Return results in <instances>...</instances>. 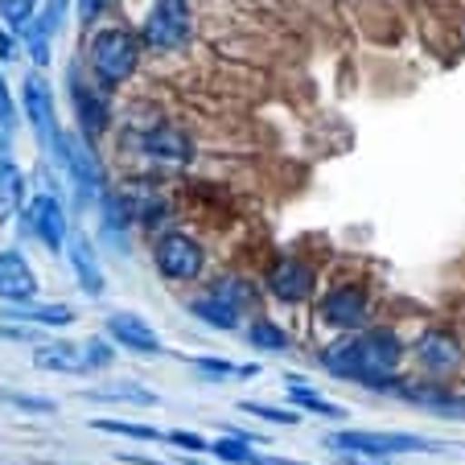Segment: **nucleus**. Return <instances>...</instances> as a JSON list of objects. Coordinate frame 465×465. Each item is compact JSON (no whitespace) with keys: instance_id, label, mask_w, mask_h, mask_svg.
<instances>
[{"instance_id":"nucleus-34","label":"nucleus","mask_w":465,"mask_h":465,"mask_svg":"<svg viewBox=\"0 0 465 465\" xmlns=\"http://www.w3.org/2000/svg\"><path fill=\"white\" fill-rule=\"evenodd\" d=\"M104 5H107V0H79V17H83V21H95Z\"/></svg>"},{"instance_id":"nucleus-5","label":"nucleus","mask_w":465,"mask_h":465,"mask_svg":"<svg viewBox=\"0 0 465 465\" xmlns=\"http://www.w3.org/2000/svg\"><path fill=\"white\" fill-rule=\"evenodd\" d=\"M141 37L153 45V50H177L190 37V13H185L182 0H157L144 17Z\"/></svg>"},{"instance_id":"nucleus-13","label":"nucleus","mask_w":465,"mask_h":465,"mask_svg":"<svg viewBox=\"0 0 465 465\" xmlns=\"http://www.w3.org/2000/svg\"><path fill=\"white\" fill-rule=\"evenodd\" d=\"M416 354H420V362L432 371V375H449V371L461 367V342H457L453 334H445V330H429V334H420Z\"/></svg>"},{"instance_id":"nucleus-10","label":"nucleus","mask_w":465,"mask_h":465,"mask_svg":"<svg viewBox=\"0 0 465 465\" xmlns=\"http://www.w3.org/2000/svg\"><path fill=\"white\" fill-rule=\"evenodd\" d=\"M37 297V276L21 252H0V301L25 305Z\"/></svg>"},{"instance_id":"nucleus-1","label":"nucleus","mask_w":465,"mask_h":465,"mask_svg":"<svg viewBox=\"0 0 465 465\" xmlns=\"http://www.w3.org/2000/svg\"><path fill=\"white\" fill-rule=\"evenodd\" d=\"M325 371L351 383H367V387H395L400 379V362H404V346L391 330H367L354 334L346 342L330 346L322 354Z\"/></svg>"},{"instance_id":"nucleus-35","label":"nucleus","mask_w":465,"mask_h":465,"mask_svg":"<svg viewBox=\"0 0 465 465\" xmlns=\"http://www.w3.org/2000/svg\"><path fill=\"white\" fill-rule=\"evenodd\" d=\"M0 120L13 124V104H9V87H5V74H0Z\"/></svg>"},{"instance_id":"nucleus-22","label":"nucleus","mask_w":465,"mask_h":465,"mask_svg":"<svg viewBox=\"0 0 465 465\" xmlns=\"http://www.w3.org/2000/svg\"><path fill=\"white\" fill-rule=\"evenodd\" d=\"M211 449L223 457V461H231V465H263V457L255 453L247 440H239V437H223V440H214Z\"/></svg>"},{"instance_id":"nucleus-36","label":"nucleus","mask_w":465,"mask_h":465,"mask_svg":"<svg viewBox=\"0 0 465 465\" xmlns=\"http://www.w3.org/2000/svg\"><path fill=\"white\" fill-rule=\"evenodd\" d=\"M13 50H17V42H13V37L0 29V54H5V58H13Z\"/></svg>"},{"instance_id":"nucleus-17","label":"nucleus","mask_w":465,"mask_h":465,"mask_svg":"<svg viewBox=\"0 0 465 465\" xmlns=\"http://www.w3.org/2000/svg\"><path fill=\"white\" fill-rule=\"evenodd\" d=\"M34 362L54 371V375H79V371H87L83 346H71V342H42L34 351Z\"/></svg>"},{"instance_id":"nucleus-31","label":"nucleus","mask_w":465,"mask_h":465,"mask_svg":"<svg viewBox=\"0 0 465 465\" xmlns=\"http://www.w3.org/2000/svg\"><path fill=\"white\" fill-rule=\"evenodd\" d=\"M243 412L260 416V420H272V424H297L292 412H284V408H268V404H243Z\"/></svg>"},{"instance_id":"nucleus-19","label":"nucleus","mask_w":465,"mask_h":465,"mask_svg":"<svg viewBox=\"0 0 465 465\" xmlns=\"http://www.w3.org/2000/svg\"><path fill=\"white\" fill-rule=\"evenodd\" d=\"M190 313L203 317V322H211V325H219V330H235V325H239V309L227 305V301H219L214 292H211V297H198V301H193Z\"/></svg>"},{"instance_id":"nucleus-25","label":"nucleus","mask_w":465,"mask_h":465,"mask_svg":"<svg viewBox=\"0 0 465 465\" xmlns=\"http://www.w3.org/2000/svg\"><path fill=\"white\" fill-rule=\"evenodd\" d=\"M21 317L34 322V325H71L74 322V313L66 305H25Z\"/></svg>"},{"instance_id":"nucleus-6","label":"nucleus","mask_w":465,"mask_h":465,"mask_svg":"<svg viewBox=\"0 0 465 465\" xmlns=\"http://www.w3.org/2000/svg\"><path fill=\"white\" fill-rule=\"evenodd\" d=\"M54 153L62 157V165H66V173H71L74 190H79V198L91 203V193L99 190V165H95V157H91V149L79 141V136H71V132H58Z\"/></svg>"},{"instance_id":"nucleus-24","label":"nucleus","mask_w":465,"mask_h":465,"mask_svg":"<svg viewBox=\"0 0 465 465\" xmlns=\"http://www.w3.org/2000/svg\"><path fill=\"white\" fill-rule=\"evenodd\" d=\"M214 297L227 301V305H235L239 313H243V309L255 301V292H252V284H247V281H235V276H227V281L214 284Z\"/></svg>"},{"instance_id":"nucleus-7","label":"nucleus","mask_w":465,"mask_h":465,"mask_svg":"<svg viewBox=\"0 0 465 465\" xmlns=\"http://www.w3.org/2000/svg\"><path fill=\"white\" fill-rule=\"evenodd\" d=\"M25 227L34 231V235L42 239L50 252H62V247H66V235H71L66 214H62V203H58V198H50V193H37L34 203H29Z\"/></svg>"},{"instance_id":"nucleus-9","label":"nucleus","mask_w":465,"mask_h":465,"mask_svg":"<svg viewBox=\"0 0 465 465\" xmlns=\"http://www.w3.org/2000/svg\"><path fill=\"white\" fill-rule=\"evenodd\" d=\"M268 289H272L276 301H284V305H301V301H309V292H313V268H309L305 260H281L268 272Z\"/></svg>"},{"instance_id":"nucleus-12","label":"nucleus","mask_w":465,"mask_h":465,"mask_svg":"<svg viewBox=\"0 0 465 465\" xmlns=\"http://www.w3.org/2000/svg\"><path fill=\"white\" fill-rule=\"evenodd\" d=\"M25 112H29V124L37 128V136H42L45 149H54V141H58V120H54V99H50V87H45V79H37V74H29L25 79Z\"/></svg>"},{"instance_id":"nucleus-15","label":"nucleus","mask_w":465,"mask_h":465,"mask_svg":"<svg viewBox=\"0 0 465 465\" xmlns=\"http://www.w3.org/2000/svg\"><path fill=\"white\" fill-rule=\"evenodd\" d=\"M66 247H71V268H74V276H79L83 292L99 297V292H104V272H99V260H95L91 239L83 235V231H71V235H66Z\"/></svg>"},{"instance_id":"nucleus-3","label":"nucleus","mask_w":465,"mask_h":465,"mask_svg":"<svg viewBox=\"0 0 465 465\" xmlns=\"http://www.w3.org/2000/svg\"><path fill=\"white\" fill-rule=\"evenodd\" d=\"M325 445L338 449V453H354V457H371V461H383V457H395V453H429L437 449L432 440L424 437H408V432H334L325 437Z\"/></svg>"},{"instance_id":"nucleus-33","label":"nucleus","mask_w":465,"mask_h":465,"mask_svg":"<svg viewBox=\"0 0 465 465\" xmlns=\"http://www.w3.org/2000/svg\"><path fill=\"white\" fill-rule=\"evenodd\" d=\"M165 440H169V445H182V449H198V453H206V449H211L203 437H198V432H182V429L165 432Z\"/></svg>"},{"instance_id":"nucleus-30","label":"nucleus","mask_w":465,"mask_h":465,"mask_svg":"<svg viewBox=\"0 0 465 465\" xmlns=\"http://www.w3.org/2000/svg\"><path fill=\"white\" fill-rule=\"evenodd\" d=\"M5 404H17V408H29V412H54V400H42V395H21V391H0Z\"/></svg>"},{"instance_id":"nucleus-32","label":"nucleus","mask_w":465,"mask_h":465,"mask_svg":"<svg viewBox=\"0 0 465 465\" xmlns=\"http://www.w3.org/2000/svg\"><path fill=\"white\" fill-rule=\"evenodd\" d=\"M83 359H87V371H99L112 362V346L107 342H87L83 346Z\"/></svg>"},{"instance_id":"nucleus-27","label":"nucleus","mask_w":465,"mask_h":465,"mask_svg":"<svg viewBox=\"0 0 465 465\" xmlns=\"http://www.w3.org/2000/svg\"><path fill=\"white\" fill-rule=\"evenodd\" d=\"M91 429H99V432H120V437H136V440H157V437H165V432L149 429V424H124V420H91Z\"/></svg>"},{"instance_id":"nucleus-16","label":"nucleus","mask_w":465,"mask_h":465,"mask_svg":"<svg viewBox=\"0 0 465 465\" xmlns=\"http://www.w3.org/2000/svg\"><path fill=\"white\" fill-rule=\"evenodd\" d=\"M144 153H149L157 165L177 169V165H185V161L193 157V144L185 141L177 128H153L149 136H144Z\"/></svg>"},{"instance_id":"nucleus-2","label":"nucleus","mask_w":465,"mask_h":465,"mask_svg":"<svg viewBox=\"0 0 465 465\" xmlns=\"http://www.w3.org/2000/svg\"><path fill=\"white\" fill-rule=\"evenodd\" d=\"M91 74H95L99 87H120L132 71H136V58H141V42L128 34V29H99L91 37Z\"/></svg>"},{"instance_id":"nucleus-26","label":"nucleus","mask_w":465,"mask_h":465,"mask_svg":"<svg viewBox=\"0 0 465 465\" xmlns=\"http://www.w3.org/2000/svg\"><path fill=\"white\" fill-rule=\"evenodd\" d=\"M252 346H260V351H284V346H289V338H284L281 325L255 322V325H252Z\"/></svg>"},{"instance_id":"nucleus-11","label":"nucleus","mask_w":465,"mask_h":465,"mask_svg":"<svg viewBox=\"0 0 465 465\" xmlns=\"http://www.w3.org/2000/svg\"><path fill=\"white\" fill-rule=\"evenodd\" d=\"M66 87H71V95H74V115H79L83 136H87V141L104 136V128H107V104H104V95H99V91H91L87 83H83L79 71H71Z\"/></svg>"},{"instance_id":"nucleus-28","label":"nucleus","mask_w":465,"mask_h":465,"mask_svg":"<svg viewBox=\"0 0 465 465\" xmlns=\"http://www.w3.org/2000/svg\"><path fill=\"white\" fill-rule=\"evenodd\" d=\"M37 0H0V17L9 21V25H25L29 17H34Z\"/></svg>"},{"instance_id":"nucleus-4","label":"nucleus","mask_w":465,"mask_h":465,"mask_svg":"<svg viewBox=\"0 0 465 465\" xmlns=\"http://www.w3.org/2000/svg\"><path fill=\"white\" fill-rule=\"evenodd\" d=\"M153 263L169 281H193L203 272V247L193 243L190 235H182V231H165L157 239V247H153Z\"/></svg>"},{"instance_id":"nucleus-20","label":"nucleus","mask_w":465,"mask_h":465,"mask_svg":"<svg viewBox=\"0 0 465 465\" xmlns=\"http://www.w3.org/2000/svg\"><path fill=\"white\" fill-rule=\"evenodd\" d=\"M132 219H136V214H132V203H124L120 193H104V231L115 239V243H124V231H128Z\"/></svg>"},{"instance_id":"nucleus-14","label":"nucleus","mask_w":465,"mask_h":465,"mask_svg":"<svg viewBox=\"0 0 465 465\" xmlns=\"http://www.w3.org/2000/svg\"><path fill=\"white\" fill-rule=\"evenodd\" d=\"M107 334L115 338L120 346H132V351H144V354H157L161 351V338L153 334V325L136 313H115L107 317Z\"/></svg>"},{"instance_id":"nucleus-21","label":"nucleus","mask_w":465,"mask_h":465,"mask_svg":"<svg viewBox=\"0 0 465 465\" xmlns=\"http://www.w3.org/2000/svg\"><path fill=\"white\" fill-rule=\"evenodd\" d=\"M21 203H25V182L13 161H0V214H13Z\"/></svg>"},{"instance_id":"nucleus-18","label":"nucleus","mask_w":465,"mask_h":465,"mask_svg":"<svg viewBox=\"0 0 465 465\" xmlns=\"http://www.w3.org/2000/svg\"><path fill=\"white\" fill-rule=\"evenodd\" d=\"M83 400H115V404H144V408L157 404V395L141 383H104L95 391H87Z\"/></svg>"},{"instance_id":"nucleus-23","label":"nucleus","mask_w":465,"mask_h":465,"mask_svg":"<svg viewBox=\"0 0 465 465\" xmlns=\"http://www.w3.org/2000/svg\"><path fill=\"white\" fill-rule=\"evenodd\" d=\"M289 395H292V404L309 408V412H317V416H330V420H338V416H342V408H338V404H325L322 395L309 391V387L297 383V379H289Z\"/></svg>"},{"instance_id":"nucleus-8","label":"nucleus","mask_w":465,"mask_h":465,"mask_svg":"<svg viewBox=\"0 0 465 465\" xmlns=\"http://www.w3.org/2000/svg\"><path fill=\"white\" fill-rule=\"evenodd\" d=\"M367 309H371V297H367V289H359V284L330 289V297L322 301V317L330 325H338V330H359Z\"/></svg>"},{"instance_id":"nucleus-29","label":"nucleus","mask_w":465,"mask_h":465,"mask_svg":"<svg viewBox=\"0 0 465 465\" xmlns=\"http://www.w3.org/2000/svg\"><path fill=\"white\" fill-rule=\"evenodd\" d=\"M198 371H206V375H219V379H227V375H255V367H231V362H223V359H190Z\"/></svg>"}]
</instances>
